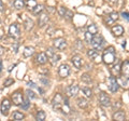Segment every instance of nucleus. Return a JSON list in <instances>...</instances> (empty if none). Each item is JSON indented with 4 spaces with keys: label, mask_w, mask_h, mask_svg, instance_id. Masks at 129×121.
Returning a JSON list of instances; mask_svg holds the SVG:
<instances>
[{
    "label": "nucleus",
    "mask_w": 129,
    "mask_h": 121,
    "mask_svg": "<svg viewBox=\"0 0 129 121\" xmlns=\"http://www.w3.org/2000/svg\"><path fill=\"white\" fill-rule=\"evenodd\" d=\"M62 103H63L62 95L59 94V93H56L55 96L53 97V99H52V106H53V108L55 110H59L60 108H61Z\"/></svg>",
    "instance_id": "nucleus-4"
},
{
    "label": "nucleus",
    "mask_w": 129,
    "mask_h": 121,
    "mask_svg": "<svg viewBox=\"0 0 129 121\" xmlns=\"http://www.w3.org/2000/svg\"><path fill=\"white\" fill-rule=\"evenodd\" d=\"M59 59H60V55L54 53L53 55L51 56V57H48V62L51 63L52 66H56V64L59 62Z\"/></svg>",
    "instance_id": "nucleus-21"
},
{
    "label": "nucleus",
    "mask_w": 129,
    "mask_h": 121,
    "mask_svg": "<svg viewBox=\"0 0 129 121\" xmlns=\"http://www.w3.org/2000/svg\"><path fill=\"white\" fill-rule=\"evenodd\" d=\"M122 16L124 19H126V21L129 22V13H127V12H123L122 13Z\"/></svg>",
    "instance_id": "nucleus-44"
},
{
    "label": "nucleus",
    "mask_w": 129,
    "mask_h": 121,
    "mask_svg": "<svg viewBox=\"0 0 129 121\" xmlns=\"http://www.w3.org/2000/svg\"><path fill=\"white\" fill-rule=\"evenodd\" d=\"M66 12H67V9L64 7H59L58 8V14H59V16H61V17H63L64 16V14H66Z\"/></svg>",
    "instance_id": "nucleus-36"
},
{
    "label": "nucleus",
    "mask_w": 129,
    "mask_h": 121,
    "mask_svg": "<svg viewBox=\"0 0 129 121\" xmlns=\"http://www.w3.org/2000/svg\"><path fill=\"white\" fill-rule=\"evenodd\" d=\"M72 16H73V13H72L71 11H69V10H67V12H66V14H64V18L66 19H68V21H69V19H71L72 18Z\"/></svg>",
    "instance_id": "nucleus-39"
},
{
    "label": "nucleus",
    "mask_w": 129,
    "mask_h": 121,
    "mask_svg": "<svg viewBox=\"0 0 129 121\" xmlns=\"http://www.w3.org/2000/svg\"><path fill=\"white\" fill-rule=\"evenodd\" d=\"M116 79H117V82L119 86H122L124 89H129V78H126V77H124V76H122V77H118Z\"/></svg>",
    "instance_id": "nucleus-17"
},
{
    "label": "nucleus",
    "mask_w": 129,
    "mask_h": 121,
    "mask_svg": "<svg viewBox=\"0 0 129 121\" xmlns=\"http://www.w3.org/2000/svg\"><path fill=\"white\" fill-rule=\"evenodd\" d=\"M28 86H29V87H32V88H34V87L36 86V84H35L34 82H29V83H28Z\"/></svg>",
    "instance_id": "nucleus-50"
},
{
    "label": "nucleus",
    "mask_w": 129,
    "mask_h": 121,
    "mask_svg": "<svg viewBox=\"0 0 129 121\" xmlns=\"http://www.w3.org/2000/svg\"><path fill=\"white\" fill-rule=\"evenodd\" d=\"M119 88V84L117 82V79L115 78V76H112L109 79V90H110L112 93H115V92H117Z\"/></svg>",
    "instance_id": "nucleus-8"
},
{
    "label": "nucleus",
    "mask_w": 129,
    "mask_h": 121,
    "mask_svg": "<svg viewBox=\"0 0 129 121\" xmlns=\"http://www.w3.org/2000/svg\"><path fill=\"white\" fill-rule=\"evenodd\" d=\"M111 71H112V74H113V76H119V74H120V65H115V66H113L112 67V69H111Z\"/></svg>",
    "instance_id": "nucleus-30"
},
{
    "label": "nucleus",
    "mask_w": 129,
    "mask_h": 121,
    "mask_svg": "<svg viewBox=\"0 0 129 121\" xmlns=\"http://www.w3.org/2000/svg\"><path fill=\"white\" fill-rule=\"evenodd\" d=\"M15 81H14V79L13 78H7L5 80V82H3V87L5 88H9L10 86H12Z\"/></svg>",
    "instance_id": "nucleus-34"
},
{
    "label": "nucleus",
    "mask_w": 129,
    "mask_h": 121,
    "mask_svg": "<svg viewBox=\"0 0 129 121\" xmlns=\"http://www.w3.org/2000/svg\"><path fill=\"white\" fill-rule=\"evenodd\" d=\"M125 117H126V115H125V111H123V110H117L116 112L113 114V119L114 120L123 121V120H125Z\"/></svg>",
    "instance_id": "nucleus-19"
},
{
    "label": "nucleus",
    "mask_w": 129,
    "mask_h": 121,
    "mask_svg": "<svg viewBox=\"0 0 129 121\" xmlns=\"http://www.w3.org/2000/svg\"><path fill=\"white\" fill-rule=\"evenodd\" d=\"M87 31H89L90 34H92L95 36L97 33H98V27H97L95 24H89V25L87 26Z\"/></svg>",
    "instance_id": "nucleus-27"
},
{
    "label": "nucleus",
    "mask_w": 129,
    "mask_h": 121,
    "mask_svg": "<svg viewBox=\"0 0 129 121\" xmlns=\"http://www.w3.org/2000/svg\"><path fill=\"white\" fill-rule=\"evenodd\" d=\"M120 75L129 78V61H125L120 66Z\"/></svg>",
    "instance_id": "nucleus-15"
},
{
    "label": "nucleus",
    "mask_w": 129,
    "mask_h": 121,
    "mask_svg": "<svg viewBox=\"0 0 129 121\" xmlns=\"http://www.w3.org/2000/svg\"><path fill=\"white\" fill-rule=\"evenodd\" d=\"M53 46L55 49H57V50H64L67 48V41H66V39H63V38H56L54 41H53Z\"/></svg>",
    "instance_id": "nucleus-7"
},
{
    "label": "nucleus",
    "mask_w": 129,
    "mask_h": 121,
    "mask_svg": "<svg viewBox=\"0 0 129 121\" xmlns=\"http://www.w3.org/2000/svg\"><path fill=\"white\" fill-rule=\"evenodd\" d=\"M43 10H44V7L42 5H37L35 7V9L32 10V13L36 14V15H39L41 12H43Z\"/></svg>",
    "instance_id": "nucleus-29"
},
{
    "label": "nucleus",
    "mask_w": 129,
    "mask_h": 121,
    "mask_svg": "<svg viewBox=\"0 0 129 121\" xmlns=\"http://www.w3.org/2000/svg\"><path fill=\"white\" fill-rule=\"evenodd\" d=\"M120 106H122V104H120L119 102H116L114 105H113V108H114V109H115V108H119Z\"/></svg>",
    "instance_id": "nucleus-48"
},
{
    "label": "nucleus",
    "mask_w": 129,
    "mask_h": 121,
    "mask_svg": "<svg viewBox=\"0 0 129 121\" xmlns=\"http://www.w3.org/2000/svg\"><path fill=\"white\" fill-rule=\"evenodd\" d=\"M112 34L115 36V37H120L124 34V28L122 25H114L112 27Z\"/></svg>",
    "instance_id": "nucleus-16"
},
{
    "label": "nucleus",
    "mask_w": 129,
    "mask_h": 121,
    "mask_svg": "<svg viewBox=\"0 0 129 121\" xmlns=\"http://www.w3.org/2000/svg\"><path fill=\"white\" fill-rule=\"evenodd\" d=\"M11 108V103L8 98L2 99L1 105H0V111H1V115L3 116H8L9 115V110Z\"/></svg>",
    "instance_id": "nucleus-6"
},
{
    "label": "nucleus",
    "mask_w": 129,
    "mask_h": 121,
    "mask_svg": "<svg viewBox=\"0 0 129 121\" xmlns=\"http://www.w3.org/2000/svg\"><path fill=\"white\" fill-rule=\"evenodd\" d=\"M115 49L114 47H109L104 50L103 54H102V61L103 63H106L107 65H111L115 62Z\"/></svg>",
    "instance_id": "nucleus-1"
},
{
    "label": "nucleus",
    "mask_w": 129,
    "mask_h": 121,
    "mask_svg": "<svg viewBox=\"0 0 129 121\" xmlns=\"http://www.w3.org/2000/svg\"><path fill=\"white\" fill-rule=\"evenodd\" d=\"M71 62H72V64H73V66H74L75 68H78V69H81V68H82L83 59H82V57H81L80 55H74V56H72Z\"/></svg>",
    "instance_id": "nucleus-14"
},
{
    "label": "nucleus",
    "mask_w": 129,
    "mask_h": 121,
    "mask_svg": "<svg viewBox=\"0 0 129 121\" xmlns=\"http://www.w3.org/2000/svg\"><path fill=\"white\" fill-rule=\"evenodd\" d=\"M22 108L23 109H28V107L30 106V102H29V99H26V100H23V103H22Z\"/></svg>",
    "instance_id": "nucleus-37"
},
{
    "label": "nucleus",
    "mask_w": 129,
    "mask_h": 121,
    "mask_svg": "<svg viewBox=\"0 0 129 121\" xmlns=\"http://www.w3.org/2000/svg\"><path fill=\"white\" fill-rule=\"evenodd\" d=\"M26 5L28 7V9L32 11L35 9V7L37 6V2H36V0H28V1L26 2Z\"/></svg>",
    "instance_id": "nucleus-33"
},
{
    "label": "nucleus",
    "mask_w": 129,
    "mask_h": 121,
    "mask_svg": "<svg viewBox=\"0 0 129 121\" xmlns=\"http://www.w3.org/2000/svg\"><path fill=\"white\" fill-rule=\"evenodd\" d=\"M45 53H46V55H47V57H51V56L53 55V54L55 53V52L53 51V48H48V49L46 50Z\"/></svg>",
    "instance_id": "nucleus-43"
},
{
    "label": "nucleus",
    "mask_w": 129,
    "mask_h": 121,
    "mask_svg": "<svg viewBox=\"0 0 129 121\" xmlns=\"http://www.w3.org/2000/svg\"><path fill=\"white\" fill-rule=\"evenodd\" d=\"M3 38V31L1 30V29H0V40H1Z\"/></svg>",
    "instance_id": "nucleus-49"
},
{
    "label": "nucleus",
    "mask_w": 129,
    "mask_h": 121,
    "mask_svg": "<svg viewBox=\"0 0 129 121\" xmlns=\"http://www.w3.org/2000/svg\"><path fill=\"white\" fill-rule=\"evenodd\" d=\"M79 91H80V88L78 84H72V86H70L67 89V94L69 97H75L78 95Z\"/></svg>",
    "instance_id": "nucleus-12"
},
{
    "label": "nucleus",
    "mask_w": 129,
    "mask_h": 121,
    "mask_svg": "<svg viewBox=\"0 0 129 121\" xmlns=\"http://www.w3.org/2000/svg\"><path fill=\"white\" fill-rule=\"evenodd\" d=\"M81 79H82V81L85 82V83H90L92 81L90 75H88V74H83L82 77H81Z\"/></svg>",
    "instance_id": "nucleus-31"
},
{
    "label": "nucleus",
    "mask_w": 129,
    "mask_h": 121,
    "mask_svg": "<svg viewBox=\"0 0 129 121\" xmlns=\"http://www.w3.org/2000/svg\"><path fill=\"white\" fill-rule=\"evenodd\" d=\"M9 36L13 39H18L21 37V27L17 23L11 24L9 27Z\"/></svg>",
    "instance_id": "nucleus-2"
},
{
    "label": "nucleus",
    "mask_w": 129,
    "mask_h": 121,
    "mask_svg": "<svg viewBox=\"0 0 129 121\" xmlns=\"http://www.w3.org/2000/svg\"><path fill=\"white\" fill-rule=\"evenodd\" d=\"M23 100H24V97H23V93L21 90L15 91L14 93L12 94V102H13L15 106H21Z\"/></svg>",
    "instance_id": "nucleus-5"
},
{
    "label": "nucleus",
    "mask_w": 129,
    "mask_h": 121,
    "mask_svg": "<svg viewBox=\"0 0 129 121\" xmlns=\"http://www.w3.org/2000/svg\"><path fill=\"white\" fill-rule=\"evenodd\" d=\"M46 118V114H45V111H43V110H38L37 111V114H36V119L39 120V121H44Z\"/></svg>",
    "instance_id": "nucleus-26"
},
{
    "label": "nucleus",
    "mask_w": 129,
    "mask_h": 121,
    "mask_svg": "<svg viewBox=\"0 0 129 121\" xmlns=\"http://www.w3.org/2000/svg\"><path fill=\"white\" fill-rule=\"evenodd\" d=\"M104 22H106L107 25H111V24L114 23V21H113V19L109 16V15H108V16H106V18H104Z\"/></svg>",
    "instance_id": "nucleus-42"
},
{
    "label": "nucleus",
    "mask_w": 129,
    "mask_h": 121,
    "mask_svg": "<svg viewBox=\"0 0 129 121\" xmlns=\"http://www.w3.org/2000/svg\"><path fill=\"white\" fill-rule=\"evenodd\" d=\"M50 21V16L46 12H41L39 14V19H38V24H39V27H43L45 26L46 24Z\"/></svg>",
    "instance_id": "nucleus-11"
},
{
    "label": "nucleus",
    "mask_w": 129,
    "mask_h": 121,
    "mask_svg": "<svg viewBox=\"0 0 129 121\" xmlns=\"http://www.w3.org/2000/svg\"><path fill=\"white\" fill-rule=\"evenodd\" d=\"M12 118H13V120H15V121H19V120H23L24 118H25V115L21 111H14Z\"/></svg>",
    "instance_id": "nucleus-24"
},
{
    "label": "nucleus",
    "mask_w": 129,
    "mask_h": 121,
    "mask_svg": "<svg viewBox=\"0 0 129 121\" xmlns=\"http://www.w3.org/2000/svg\"><path fill=\"white\" fill-rule=\"evenodd\" d=\"M60 109L62 110L63 114H66V115L69 114V111H70V107H69V104H68V100H67V99L64 100V103H62L61 108H60Z\"/></svg>",
    "instance_id": "nucleus-28"
},
{
    "label": "nucleus",
    "mask_w": 129,
    "mask_h": 121,
    "mask_svg": "<svg viewBox=\"0 0 129 121\" xmlns=\"http://www.w3.org/2000/svg\"><path fill=\"white\" fill-rule=\"evenodd\" d=\"M24 27H25V29L27 31H30L32 28H34V21L30 18H26L25 23H24Z\"/></svg>",
    "instance_id": "nucleus-22"
},
{
    "label": "nucleus",
    "mask_w": 129,
    "mask_h": 121,
    "mask_svg": "<svg viewBox=\"0 0 129 121\" xmlns=\"http://www.w3.org/2000/svg\"><path fill=\"white\" fill-rule=\"evenodd\" d=\"M87 56L90 59H95L97 56H98V51H97L96 49H94V48H92V49H89L87 51Z\"/></svg>",
    "instance_id": "nucleus-25"
},
{
    "label": "nucleus",
    "mask_w": 129,
    "mask_h": 121,
    "mask_svg": "<svg viewBox=\"0 0 129 121\" xmlns=\"http://www.w3.org/2000/svg\"><path fill=\"white\" fill-rule=\"evenodd\" d=\"M98 100L102 107H109L111 106V98L106 92H100L98 94Z\"/></svg>",
    "instance_id": "nucleus-3"
},
{
    "label": "nucleus",
    "mask_w": 129,
    "mask_h": 121,
    "mask_svg": "<svg viewBox=\"0 0 129 121\" xmlns=\"http://www.w3.org/2000/svg\"><path fill=\"white\" fill-rule=\"evenodd\" d=\"M107 2H109L110 5H117V2L119 1V0H106Z\"/></svg>",
    "instance_id": "nucleus-45"
},
{
    "label": "nucleus",
    "mask_w": 129,
    "mask_h": 121,
    "mask_svg": "<svg viewBox=\"0 0 129 121\" xmlns=\"http://www.w3.org/2000/svg\"><path fill=\"white\" fill-rule=\"evenodd\" d=\"M25 6H26L25 0H14V2H13V7L16 10H22L25 8Z\"/></svg>",
    "instance_id": "nucleus-20"
},
{
    "label": "nucleus",
    "mask_w": 129,
    "mask_h": 121,
    "mask_svg": "<svg viewBox=\"0 0 129 121\" xmlns=\"http://www.w3.org/2000/svg\"><path fill=\"white\" fill-rule=\"evenodd\" d=\"M91 46L94 49L96 50H100L101 49V47H102V44H103V38L101 37V36H96L95 35V37H92V40H91Z\"/></svg>",
    "instance_id": "nucleus-9"
},
{
    "label": "nucleus",
    "mask_w": 129,
    "mask_h": 121,
    "mask_svg": "<svg viewBox=\"0 0 129 121\" xmlns=\"http://www.w3.org/2000/svg\"><path fill=\"white\" fill-rule=\"evenodd\" d=\"M47 61H48V57L45 52H41V53H39L36 56V63L38 65H44V64L47 63Z\"/></svg>",
    "instance_id": "nucleus-13"
},
{
    "label": "nucleus",
    "mask_w": 129,
    "mask_h": 121,
    "mask_svg": "<svg viewBox=\"0 0 129 121\" xmlns=\"http://www.w3.org/2000/svg\"><path fill=\"white\" fill-rule=\"evenodd\" d=\"M58 75L61 78H67L70 75V66L67 64H62L58 68Z\"/></svg>",
    "instance_id": "nucleus-10"
},
{
    "label": "nucleus",
    "mask_w": 129,
    "mask_h": 121,
    "mask_svg": "<svg viewBox=\"0 0 129 121\" xmlns=\"http://www.w3.org/2000/svg\"><path fill=\"white\" fill-rule=\"evenodd\" d=\"M92 37H94V35L90 34L89 31H86V33H85V40H86L87 43H90V42H91Z\"/></svg>",
    "instance_id": "nucleus-35"
},
{
    "label": "nucleus",
    "mask_w": 129,
    "mask_h": 121,
    "mask_svg": "<svg viewBox=\"0 0 129 121\" xmlns=\"http://www.w3.org/2000/svg\"><path fill=\"white\" fill-rule=\"evenodd\" d=\"M26 93H27V95H28V97H29V98H36V97H37V96H36V94H35L31 90H27Z\"/></svg>",
    "instance_id": "nucleus-41"
},
{
    "label": "nucleus",
    "mask_w": 129,
    "mask_h": 121,
    "mask_svg": "<svg viewBox=\"0 0 129 121\" xmlns=\"http://www.w3.org/2000/svg\"><path fill=\"white\" fill-rule=\"evenodd\" d=\"M109 16H110L113 21L115 22V21H117V19H118V13H117V12H112V13L109 14Z\"/></svg>",
    "instance_id": "nucleus-38"
},
{
    "label": "nucleus",
    "mask_w": 129,
    "mask_h": 121,
    "mask_svg": "<svg viewBox=\"0 0 129 121\" xmlns=\"http://www.w3.org/2000/svg\"><path fill=\"white\" fill-rule=\"evenodd\" d=\"M5 11V3H3L2 0H0V12Z\"/></svg>",
    "instance_id": "nucleus-46"
},
{
    "label": "nucleus",
    "mask_w": 129,
    "mask_h": 121,
    "mask_svg": "<svg viewBox=\"0 0 129 121\" xmlns=\"http://www.w3.org/2000/svg\"><path fill=\"white\" fill-rule=\"evenodd\" d=\"M78 106L80 108H82V109H84V108H86L88 106V102H87V99L86 98H84V97H81L78 99Z\"/></svg>",
    "instance_id": "nucleus-23"
},
{
    "label": "nucleus",
    "mask_w": 129,
    "mask_h": 121,
    "mask_svg": "<svg viewBox=\"0 0 129 121\" xmlns=\"http://www.w3.org/2000/svg\"><path fill=\"white\" fill-rule=\"evenodd\" d=\"M0 24H1V18H0Z\"/></svg>",
    "instance_id": "nucleus-51"
},
{
    "label": "nucleus",
    "mask_w": 129,
    "mask_h": 121,
    "mask_svg": "<svg viewBox=\"0 0 129 121\" xmlns=\"http://www.w3.org/2000/svg\"><path fill=\"white\" fill-rule=\"evenodd\" d=\"M82 91H83V93L85 94L86 97H91V96H92V91L90 90V88L84 87V88L82 89Z\"/></svg>",
    "instance_id": "nucleus-32"
},
{
    "label": "nucleus",
    "mask_w": 129,
    "mask_h": 121,
    "mask_svg": "<svg viewBox=\"0 0 129 121\" xmlns=\"http://www.w3.org/2000/svg\"><path fill=\"white\" fill-rule=\"evenodd\" d=\"M35 53V48H32V47H26L25 49H24L23 51V56L24 57H30V56H32Z\"/></svg>",
    "instance_id": "nucleus-18"
},
{
    "label": "nucleus",
    "mask_w": 129,
    "mask_h": 121,
    "mask_svg": "<svg viewBox=\"0 0 129 121\" xmlns=\"http://www.w3.org/2000/svg\"><path fill=\"white\" fill-rule=\"evenodd\" d=\"M75 48H76V50L78 51H82L83 50V44H82V42H81L80 40H78V41L75 42Z\"/></svg>",
    "instance_id": "nucleus-40"
},
{
    "label": "nucleus",
    "mask_w": 129,
    "mask_h": 121,
    "mask_svg": "<svg viewBox=\"0 0 129 121\" xmlns=\"http://www.w3.org/2000/svg\"><path fill=\"white\" fill-rule=\"evenodd\" d=\"M5 52H6V48L0 46V56H2L3 54H5Z\"/></svg>",
    "instance_id": "nucleus-47"
}]
</instances>
